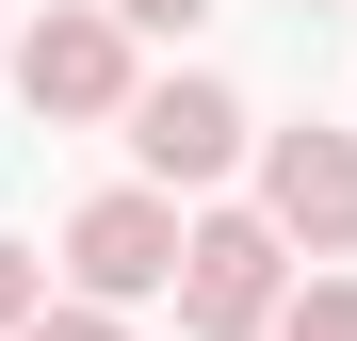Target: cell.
<instances>
[{"mask_svg":"<svg viewBox=\"0 0 357 341\" xmlns=\"http://www.w3.org/2000/svg\"><path fill=\"white\" fill-rule=\"evenodd\" d=\"M0 66H17V98H33V114H114V98H130V33H114L98 0H49Z\"/></svg>","mask_w":357,"mask_h":341,"instance_id":"277c9868","label":"cell"},{"mask_svg":"<svg viewBox=\"0 0 357 341\" xmlns=\"http://www.w3.org/2000/svg\"><path fill=\"white\" fill-rule=\"evenodd\" d=\"M98 17H114V33H195L211 0H98Z\"/></svg>","mask_w":357,"mask_h":341,"instance_id":"ba28073f","label":"cell"},{"mask_svg":"<svg viewBox=\"0 0 357 341\" xmlns=\"http://www.w3.org/2000/svg\"><path fill=\"white\" fill-rule=\"evenodd\" d=\"M49 293V276H33V244H0V341H17V309Z\"/></svg>","mask_w":357,"mask_h":341,"instance_id":"9c48e42d","label":"cell"},{"mask_svg":"<svg viewBox=\"0 0 357 341\" xmlns=\"http://www.w3.org/2000/svg\"><path fill=\"white\" fill-rule=\"evenodd\" d=\"M260 227L309 244V260H341L357 244V130H276L260 146Z\"/></svg>","mask_w":357,"mask_h":341,"instance_id":"5b68a950","label":"cell"},{"mask_svg":"<svg viewBox=\"0 0 357 341\" xmlns=\"http://www.w3.org/2000/svg\"><path fill=\"white\" fill-rule=\"evenodd\" d=\"M276 341H357V276H309V293H276Z\"/></svg>","mask_w":357,"mask_h":341,"instance_id":"8992f818","label":"cell"},{"mask_svg":"<svg viewBox=\"0 0 357 341\" xmlns=\"http://www.w3.org/2000/svg\"><path fill=\"white\" fill-rule=\"evenodd\" d=\"M309 17H325V0H309Z\"/></svg>","mask_w":357,"mask_h":341,"instance_id":"30bf717a","label":"cell"},{"mask_svg":"<svg viewBox=\"0 0 357 341\" xmlns=\"http://www.w3.org/2000/svg\"><path fill=\"white\" fill-rule=\"evenodd\" d=\"M114 114H130V162H146L162 195H195V179H227V162H244V98L195 82V66H178V82H130Z\"/></svg>","mask_w":357,"mask_h":341,"instance_id":"3957f363","label":"cell"},{"mask_svg":"<svg viewBox=\"0 0 357 341\" xmlns=\"http://www.w3.org/2000/svg\"><path fill=\"white\" fill-rule=\"evenodd\" d=\"M17 341H130V325H114L98 293H66V309H49V293H33V309H17Z\"/></svg>","mask_w":357,"mask_h":341,"instance_id":"52a82bcc","label":"cell"},{"mask_svg":"<svg viewBox=\"0 0 357 341\" xmlns=\"http://www.w3.org/2000/svg\"><path fill=\"white\" fill-rule=\"evenodd\" d=\"M276 260H292V244H276L260 211H195L162 293H178V325H195V341H260V325H276V293H292Z\"/></svg>","mask_w":357,"mask_h":341,"instance_id":"6da1fadb","label":"cell"},{"mask_svg":"<svg viewBox=\"0 0 357 341\" xmlns=\"http://www.w3.org/2000/svg\"><path fill=\"white\" fill-rule=\"evenodd\" d=\"M162 276H178V195L162 179H114V195L66 211V293L130 309V293H162Z\"/></svg>","mask_w":357,"mask_h":341,"instance_id":"7a4b0ae2","label":"cell"}]
</instances>
